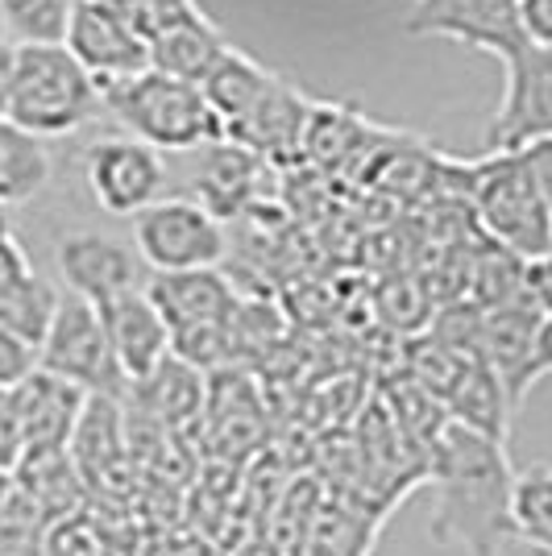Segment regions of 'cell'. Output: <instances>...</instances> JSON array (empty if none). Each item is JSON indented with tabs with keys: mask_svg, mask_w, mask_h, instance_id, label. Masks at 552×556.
I'll return each mask as SVG.
<instances>
[{
	"mask_svg": "<svg viewBox=\"0 0 552 556\" xmlns=\"http://www.w3.org/2000/svg\"><path fill=\"white\" fill-rule=\"evenodd\" d=\"M424 478L432 486L428 532L444 548L469 556H499L515 540V469L506 462V444L444 424L428 448Z\"/></svg>",
	"mask_w": 552,
	"mask_h": 556,
	"instance_id": "1",
	"label": "cell"
},
{
	"mask_svg": "<svg viewBox=\"0 0 552 556\" xmlns=\"http://www.w3.org/2000/svg\"><path fill=\"white\" fill-rule=\"evenodd\" d=\"M100 109L113 113L116 125L129 129V138L150 150L191 154L225 141V125L212 113L200 84L171 79L162 71H141L134 79L100 84Z\"/></svg>",
	"mask_w": 552,
	"mask_h": 556,
	"instance_id": "2",
	"label": "cell"
},
{
	"mask_svg": "<svg viewBox=\"0 0 552 556\" xmlns=\"http://www.w3.org/2000/svg\"><path fill=\"white\" fill-rule=\"evenodd\" d=\"M100 109V88L67 47H17L4 121L34 138H67Z\"/></svg>",
	"mask_w": 552,
	"mask_h": 556,
	"instance_id": "3",
	"label": "cell"
},
{
	"mask_svg": "<svg viewBox=\"0 0 552 556\" xmlns=\"http://www.w3.org/2000/svg\"><path fill=\"white\" fill-rule=\"evenodd\" d=\"M469 195L490 245L519 262L552 254V208L524 154H486L469 175Z\"/></svg>",
	"mask_w": 552,
	"mask_h": 556,
	"instance_id": "4",
	"label": "cell"
},
{
	"mask_svg": "<svg viewBox=\"0 0 552 556\" xmlns=\"http://www.w3.org/2000/svg\"><path fill=\"white\" fill-rule=\"evenodd\" d=\"M146 295L159 307L171 332V353L212 370L229 362V320L237 312V291L216 270H191V275H154L146 282Z\"/></svg>",
	"mask_w": 552,
	"mask_h": 556,
	"instance_id": "5",
	"label": "cell"
},
{
	"mask_svg": "<svg viewBox=\"0 0 552 556\" xmlns=\"http://www.w3.org/2000/svg\"><path fill=\"white\" fill-rule=\"evenodd\" d=\"M38 370L63 378L84 394L125 399V391H129V382L113 357V345L104 337L100 312L75 295H59L54 320L38 345Z\"/></svg>",
	"mask_w": 552,
	"mask_h": 556,
	"instance_id": "6",
	"label": "cell"
},
{
	"mask_svg": "<svg viewBox=\"0 0 552 556\" xmlns=\"http://www.w3.org/2000/svg\"><path fill=\"white\" fill-rule=\"evenodd\" d=\"M134 245L141 262L159 275L216 270L229 241L221 220L196 200H159L134 216Z\"/></svg>",
	"mask_w": 552,
	"mask_h": 556,
	"instance_id": "7",
	"label": "cell"
},
{
	"mask_svg": "<svg viewBox=\"0 0 552 556\" xmlns=\"http://www.w3.org/2000/svg\"><path fill=\"white\" fill-rule=\"evenodd\" d=\"M503 104L486 129V154H519L552 138V50L524 47L503 59Z\"/></svg>",
	"mask_w": 552,
	"mask_h": 556,
	"instance_id": "8",
	"label": "cell"
},
{
	"mask_svg": "<svg viewBox=\"0 0 552 556\" xmlns=\"http://www.w3.org/2000/svg\"><path fill=\"white\" fill-rule=\"evenodd\" d=\"M63 47L75 54L79 67L92 75L96 88L150 71V42L116 13L109 0H75Z\"/></svg>",
	"mask_w": 552,
	"mask_h": 556,
	"instance_id": "9",
	"label": "cell"
},
{
	"mask_svg": "<svg viewBox=\"0 0 552 556\" xmlns=\"http://www.w3.org/2000/svg\"><path fill=\"white\" fill-rule=\"evenodd\" d=\"M92 200L113 216H138L150 204H159L166 187V166L159 150L134 138H100L84 154Z\"/></svg>",
	"mask_w": 552,
	"mask_h": 556,
	"instance_id": "10",
	"label": "cell"
},
{
	"mask_svg": "<svg viewBox=\"0 0 552 556\" xmlns=\"http://www.w3.org/2000/svg\"><path fill=\"white\" fill-rule=\"evenodd\" d=\"M407 34L453 38L461 47L494 54L499 63L528 42L511 0H415L407 13Z\"/></svg>",
	"mask_w": 552,
	"mask_h": 556,
	"instance_id": "11",
	"label": "cell"
},
{
	"mask_svg": "<svg viewBox=\"0 0 552 556\" xmlns=\"http://www.w3.org/2000/svg\"><path fill=\"white\" fill-rule=\"evenodd\" d=\"M96 312H100L104 337H109L116 366H121L129 387L146 382L171 357V332H166V320L159 316V307L146 295V287H134V291H125L116 300L100 303Z\"/></svg>",
	"mask_w": 552,
	"mask_h": 556,
	"instance_id": "12",
	"label": "cell"
},
{
	"mask_svg": "<svg viewBox=\"0 0 552 556\" xmlns=\"http://www.w3.org/2000/svg\"><path fill=\"white\" fill-rule=\"evenodd\" d=\"M59 275L67 282V295L92 307L141 287L138 257L104 232H67L59 241Z\"/></svg>",
	"mask_w": 552,
	"mask_h": 556,
	"instance_id": "13",
	"label": "cell"
},
{
	"mask_svg": "<svg viewBox=\"0 0 552 556\" xmlns=\"http://www.w3.org/2000/svg\"><path fill=\"white\" fill-rule=\"evenodd\" d=\"M536 325H540V312L528 300L506 303L494 312H482V341H478V357L482 366L503 387L511 412L519 416L524 399L536 387L531 378V345H536Z\"/></svg>",
	"mask_w": 552,
	"mask_h": 556,
	"instance_id": "14",
	"label": "cell"
},
{
	"mask_svg": "<svg viewBox=\"0 0 552 556\" xmlns=\"http://www.w3.org/2000/svg\"><path fill=\"white\" fill-rule=\"evenodd\" d=\"M67 453L75 469H79V478H84V486H88V503H92V494H113L121 469H129V441H125L121 399L88 394L79 424L71 432Z\"/></svg>",
	"mask_w": 552,
	"mask_h": 556,
	"instance_id": "15",
	"label": "cell"
},
{
	"mask_svg": "<svg viewBox=\"0 0 552 556\" xmlns=\"http://www.w3.org/2000/svg\"><path fill=\"white\" fill-rule=\"evenodd\" d=\"M9 403H13V412L22 419L25 448L42 453V448H67L88 394L79 391V387H71V382H63V378H54V374L34 370L22 387L9 391Z\"/></svg>",
	"mask_w": 552,
	"mask_h": 556,
	"instance_id": "16",
	"label": "cell"
},
{
	"mask_svg": "<svg viewBox=\"0 0 552 556\" xmlns=\"http://www.w3.org/2000/svg\"><path fill=\"white\" fill-rule=\"evenodd\" d=\"M9 482L47 523L71 519V515H79V510L88 507V486H84V478H79V469H75L67 448L25 453Z\"/></svg>",
	"mask_w": 552,
	"mask_h": 556,
	"instance_id": "17",
	"label": "cell"
},
{
	"mask_svg": "<svg viewBox=\"0 0 552 556\" xmlns=\"http://www.w3.org/2000/svg\"><path fill=\"white\" fill-rule=\"evenodd\" d=\"M312 100L303 92H296L287 79H275V88L266 92V100L253 109L250 121H241L237 129H229L233 146H246L250 154H271L283 159L287 150H300L303 134H308V121H312Z\"/></svg>",
	"mask_w": 552,
	"mask_h": 556,
	"instance_id": "18",
	"label": "cell"
},
{
	"mask_svg": "<svg viewBox=\"0 0 552 556\" xmlns=\"http://www.w3.org/2000/svg\"><path fill=\"white\" fill-rule=\"evenodd\" d=\"M253 191H258V154L233 141H216L200 150V166H196L200 208H208L216 220H229L250 208Z\"/></svg>",
	"mask_w": 552,
	"mask_h": 556,
	"instance_id": "19",
	"label": "cell"
},
{
	"mask_svg": "<svg viewBox=\"0 0 552 556\" xmlns=\"http://www.w3.org/2000/svg\"><path fill=\"white\" fill-rule=\"evenodd\" d=\"M225 50H229L225 34L208 22V13H196L150 42V67L184 84H204L212 67L225 59Z\"/></svg>",
	"mask_w": 552,
	"mask_h": 556,
	"instance_id": "20",
	"label": "cell"
},
{
	"mask_svg": "<svg viewBox=\"0 0 552 556\" xmlns=\"http://www.w3.org/2000/svg\"><path fill=\"white\" fill-rule=\"evenodd\" d=\"M125 394H129L150 419H159L162 428H184L191 419H200V412L208 407L204 370L179 362L175 353H171L146 382L129 387Z\"/></svg>",
	"mask_w": 552,
	"mask_h": 556,
	"instance_id": "21",
	"label": "cell"
},
{
	"mask_svg": "<svg viewBox=\"0 0 552 556\" xmlns=\"http://www.w3.org/2000/svg\"><path fill=\"white\" fill-rule=\"evenodd\" d=\"M275 79L278 75H271L262 63H253L250 54H241L237 47L225 50V59L200 84V92L212 104V113L221 116V125H225V138H229V129H237L241 121H250L253 109L275 88Z\"/></svg>",
	"mask_w": 552,
	"mask_h": 556,
	"instance_id": "22",
	"label": "cell"
},
{
	"mask_svg": "<svg viewBox=\"0 0 552 556\" xmlns=\"http://www.w3.org/2000/svg\"><path fill=\"white\" fill-rule=\"evenodd\" d=\"M50 184V150L42 138L0 121V204H29Z\"/></svg>",
	"mask_w": 552,
	"mask_h": 556,
	"instance_id": "23",
	"label": "cell"
},
{
	"mask_svg": "<svg viewBox=\"0 0 552 556\" xmlns=\"http://www.w3.org/2000/svg\"><path fill=\"white\" fill-rule=\"evenodd\" d=\"M75 0H0V34L13 47H63Z\"/></svg>",
	"mask_w": 552,
	"mask_h": 556,
	"instance_id": "24",
	"label": "cell"
},
{
	"mask_svg": "<svg viewBox=\"0 0 552 556\" xmlns=\"http://www.w3.org/2000/svg\"><path fill=\"white\" fill-rule=\"evenodd\" d=\"M54 307H59V291L50 287L47 278H29L25 287L0 295V332L9 337H22L25 345H42L50 320H54Z\"/></svg>",
	"mask_w": 552,
	"mask_h": 556,
	"instance_id": "25",
	"label": "cell"
},
{
	"mask_svg": "<svg viewBox=\"0 0 552 556\" xmlns=\"http://www.w3.org/2000/svg\"><path fill=\"white\" fill-rule=\"evenodd\" d=\"M524 270H528V262H519L515 254H506V250L486 241V254L469 270V303L478 312H494V307H506V303L528 300L524 295Z\"/></svg>",
	"mask_w": 552,
	"mask_h": 556,
	"instance_id": "26",
	"label": "cell"
},
{
	"mask_svg": "<svg viewBox=\"0 0 552 556\" xmlns=\"http://www.w3.org/2000/svg\"><path fill=\"white\" fill-rule=\"evenodd\" d=\"M515 532L552 548V465L515 473Z\"/></svg>",
	"mask_w": 552,
	"mask_h": 556,
	"instance_id": "27",
	"label": "cell"
},
{
	"mask_svg": "<svg viewBox=\"0 0 552 556\" xmlns=\"http://www.w3.org/2000/svg\"><path fill=\"white\" fill-rule=\"evenodd\" d=\"M47 528V519L29 507L9 482V494L0 503V556H42Z\"/></svg>",
	"mask_w": 552,
	"mask_h": 556,
	"instance_id": "28",
	"label": "cell"
},
{
	"mask_svg": "<svg viewBox=\"0 0 552 556\" xmlns=\"http://www.w3.org/2000/svg\"><path fill=\"white\" fill-rule=\"evenodd\" d=\"M42 556H113V553H109V544L100 540L96 523L88 519V510H79V515H71V519L50 523Z\"/></svg>",
	"mask_w": 552,
	"mask_h": 556,
	"instance_id": "29",
	"label": "cell"
},
{
	"mask_svg": "<svg viewBox=\"0 0 552 556\" xmlns=\"http://www.w3.org/2000/svg\"><path fill=\"white\" fill-rule=\"evenodd\" d=\"M38 370V349L25 345L22 337L0 332V391L22 387L29 374Z\"/></svg>",
	"mask_w": 552,
	"mask_h": 556,
	"instance_id": "30",
	"label": "cell"
},
{
	"mask_svg": "<svg viewBox=\"0 0 552 556\" xmlns=\"http://www.w3.org/2000/svg\"><path fill=\"white\" fill-rule=\"evenodd\" d=\"M25 453H29V448H25L22 419H17L13 403H9V394H4V403H0V473L13 478V469L22 465Z\"/></svg>",
	"mask_w": 552,
	"mask_h": 556,
	"instance_id": "31",
	"label": "cell"
},
{
	"mask_svg": "<svg viewBox=\"0 0 552 556\" xmlns=\"http://www.w3.org/2000/svg\"><path fill=\"white\" fill-rule=\"evenodd\" d=\"M515 13H519V29L531 47L552 50V0H519Z\"/></svg>",
	"mask_w": 552,
	"mask_h": 556,
	"instance_id": "32",
	"label": "cell"
},
{
	"mask_svg": "<svg viewBox=\"0 0 552 556\" xmlns=\"http://www.w3.org/2000/svg\"><path fill=\"white\" fill-rule=\"evenodd\" d=\"M29 278H34V266H29V257H25L22 241H17V237L0 241V295L25 287Z\"/></svg>",
	"mask_w": 552,
	"mask_h": 556,
	"instance_id": "33",
	"label": "cell"
},
{
	"mask_svg": "<svg viewBox=\"0 0 552 556\" xmlns=\"http://www.w3.org/2000/svg\"><path fill=\"white\" fill-rule=\"evenodd\" d=\"M524 295L540 316H552V254L528 262L524 270Z\"/></svg>",
	"mask_w": 552,
	"mask_h": 556,
	"instance_id": "34",
	"label": "cell"
},
{
	"mask_svg": "<svg viewBox=\"0 0 552 556\" xmlns=\"http://www.w3.org/2000/svg\"><path fill=\"white\" fill-rule=\"evenodd\" d=\"M519 154L528 159L531 175H536V184H540V191H544V200H549V208H552V138L531 141L528 150H519Z\"/></svg>",
	"mask_w": 552,
	"mask_h": 556,
	"instance_id": "35",
	"label": "cell"
},
{
	"mask_svg": "<svg viewBox=\"0 0 552 556\" xmlns=\"http://www.w3.org/2000/svg\"><path fill=\"white\" fill-rule=\"evenodd\" d=\"M544 374H552V316H540V325H536V345H531V378L540 382Z\"/></svg>",
	"mask_w": 552,
	"mask_h": 556,
	"instance_id": "36",
	"label": "cell"
},
{
	"mask_svg": "<svg viewBox=\"0 0 552 556\" xmlns=\"http://www.w3.org/2000/svg\"><path fill=\"white\" fill-rule=\"evenodd\" d=\"M13 63H17V47L0 34V121L9 113V88H13Z\"/></svg>",
	"mask_w": 552,
	"mask_h": 556,
	"instance_id": "37",
	"label": "cell"
},
{
	"mask_svg": "<svg viewBox=\"0 0 552 556\" xmlns=\"http://www.w3.org/2000/svg\"><path fill=\"white\" fill-rule=\"evenodd\" d=\"M499 556H552L549 544H536L528 535H515V540H506V548Z\"/></svg>",
	"mask_w": 552,
	"mask_h": 556,
	"instance_id": "38",
	"label": "cell"
},
{
	"mask_svg": "<svg viewBox=\"0 0 552 556\" xmlns=\"http://www.w3.org/2000/svg\"><path fill=\"white\" fill-rule=\"evenodd\" d=\"M13 237V220H9V204H0V241Z\"/></svg>",
	"mask_w": 552,
	"mask_h": 556,
	"instance_id": "39",
	"label": "cell"
},
{
	"mask_svg": "<svg viewBox=\"0 0 552 556\" xmlns=\"http://www.w3.org/2000/svg\"><path fill=\"white\" fill-rule=\"evenodd\" d=\"M511 4H519V0H511Z\"/></svg>",
	"mask_w": 552,
	"mask_h": 556,
	"instance_id": "40",
	"label": "cell"
}]
</instances>
